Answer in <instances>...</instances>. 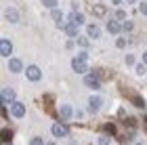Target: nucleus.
Listing matches in <instances>:
<instances>
[{"mask_svg":"<svg viewBox=\"0 0 147 145\" xmlns=\"http://www.w3.org/2000/svg\"><path fill=\"white\" fill-rule=\"evenodd\" d=\"M84 84L92 90H99V86H101V82H99V74H95V71H90V74L84 76Z\"/></svg>","mask_w":147,"mask_h":145,"instance_id":"2","label":"nucleus"},{"mask_svg":"<svg viewBox=\"0 0 147 145\" xmlns=\"http://www.w3.org/2000/svg\"><path fill=\"white\" fill-rule=\"evenodd\" d=\"M86 34H88V38H99L101 36V30H99L97 23H88L86 25Z\"/></svg>","mask_w":147,"mask_h":145,"instance_id":"10","label":"nucleus"},{"mask_svg":"<svg viewBox=\"0 0 147 145\" xmlns=\"http://www.w3.org/2000/svg\"><path fill=\"white\" fill-rule=\"evenodd\" d=\"M4 145H11V143H4Z\"/></svg>","mask_w":147,"mask_h":145,"instance_id":"36","label":"nucleus"},{"mask_svg":"<svg viewBox=\"0 0 147 145\" xmlns=\"http://www.w3.org/2000/svg\"><path fill=\"white\" fill-rule=\"evenodd\" d=\"M67 21L76 23V25H82V23L86 21V19H84V15H82V13H78V11H71V13H69V19H67Z\"/></svg>","mask_w":147,"mask_h":145,"instance_id":"11","label":"nucleus"},{"mask_svg":"<svg viewBox=\"0 0 147 145\" xmlns=\"http://www.w3.org/2000/svg\"><path fill=\"white\" fill-rule=\"evenodd\" d=\"M109 143V137H99L97 139V145H107Z\"/></svg>","mask_w":147,"mask_h":145,"instance_id":"26","label":"nucleus"},{"mask_svg":"<svg viewBox=\"0 0 147 145\" xmlns=\"http://www.w3.org/2000/svg\"><path fill=\"white\" fill-rule=\"evenodd\" d=\"M30 145H46V143H44L42 139H40V137H34V139H32V143H30Z\"/></svg>","mask_w":147,"mask_h":145,"instance_id":"27","label":"nucleus"},{"mask_svg":"<svg viewBox=\"0 0 147 145\" xmlns=\"http://www.w3.org/2000/svg\"><path fill=\"white\" fill-rule=\"evenodd\" d=\"M137 71H139V74H145V63L143 65H137Z\"/></svg>","mask_w":147,"mask_h":145,"instance_id":"30","label":"nucleus"},{"mask_svg":"<svg viewBox=\"0 0 147 145\" xmlns=\"http://www.w3.org/2000/svg\"><path fill=\"white\" fill-rule=\"evenodd\" d=\"M25 76H28V80H32V82H38L40 78H42V71H40V67H38V65H30V67L25 69Z\"/></svg>","mask_w":147,"mask_h":145,"instance_id":"3","label":"nucleus"},{"mask_svg":"<svg viewBox=\"0 0 147 145\" xmlns=\"http://www.w3.org/2000/svg\"><path fill=\"white\" fill-rule=\"evenodd\" d=\"M107 30H109V34H120V32H122V21H118V19H109Z\"/></svg>","mask_w":147,"mask_h":145,"instance_id":"8","label":"nucleus"},{"mask_svg":"<svg viewBox=\"0 0 147 145\" xmlns=\"http://www.w3.org/2000/svg\"><path fill=\"white\" fill-rule=\"evenodd\" d=\"M92 13L99 15V17H103V15H105V6H103V4H95V6H92Z\"/></svg>","mask_w":147,"mask_h":145,"instance_id":"18","label":"nucleus"},{"mask_svg":"<svg viewBox=\"0 0 147 145\" xmlns=\"http://www.w3.org/2000/svg\"><path fill=\"white\" fill-rule=\"evenodd\" d=\"M71 111H74V109L69 107V105H63V107H61V109H59V118H61V120H63V122H67V120H69V118L74 116V114H71Z\"/></svg>","mask_w":147,"mask_h":145,"instance_id":"14","label":"nucleus"},{"mask_svg":"<svg viewBox=\"0 0 147 145\" xmlns=\"http://www.w3.org/2000/svg\"><path fill=\"white\" fill-rule=\"evenodd\" d=\"M51 17H53V19L57 21V25H59V28L63 25V13L59 11V9H53V11H51Z\"/></svg>","mask_w":147,"mask_h":145,"instance_id":"15","label":"nucleus"},{"mask_svg":"<svg viewBox=\"0 0 147 145\" xmlns=\"http://www.w3.org/2000/svg\"><path fill=\"white\" fill-rule=\"evenodd\" d=\"M132 28H135V23H132V21H124V23H122V30H124V32H128V34L132 32Z\"/></svg>","mask_w":147,"mask_h":145,"instance_id":"20","label":"nucleus"},{"mask_svg":"<svg viewBox=\"0 0 147 145\" xmlns=\"http://www.w3.org/2000/svg\"><path fill=\"white\" fill-rule=\"evenodd\" d=\"M46 145H57V143H53V141H51V143H46Z\"/></svg>","mask_w":147,"mask_h":145,"instance_id":"34","label":"nucleus"},{"mask_svg":"<svg viewBox=\"0 0 147 145\" xmlns=\"http://www.w3.org/2000/svg\"><path fill=\"white\" fill-rule=\"evenodd\" d=\"M113 19H118V21H122V23H124V21H126V13L118 9V11H116V17H113Z\"/></svg>","mask_w":147,"mask_h":145,"instance_id":"19","label":"nucleus"},{"mask_svg":"<svg viewBox=\"0 0 147 145\" xmlns=\"http://www.w3.org/2000/svg\"><path fill=\"white\" fill-rule=\"evenodd\" d=\"M103 130H105L107 135H116V126H113V124H105Z\"/></svg>","mask_w":147,"mask_h":145,"instance_id":"21","label":"nucleus"},{"mask_svg":"<svg viewBox=\"0 0 147 145\" xmlns=\"http://www.w3.org/2000/svg\"><path fill=\"white\" fill-rule=\"evenodd\" d=\"M86 61H88V55L82 51L78 57L71 59V69L76 71V74H86V71H88V65H86Z\"/></svg>","mask_w":147,"mask_h":145,"instance_id":"1","label":"nucleus"},{"mask_svg":"<svg viewBox=\"0 0 147 145\" xmlns=\"http://www.w3.org/2000/svg\"><path fill=\"white\" fill-rule=\"evenodd\" d=\"M11 51H13V44H11V40L2 38V40H0V55H2V57H9V55H11Z\"/></svg>","mask_w":147,"mask_h":145,"instance_id":"6","label":"nucleus"},{"mask_svg":"<svg viewBox=\"0 0 147 145\" xmlns=\"http://www.w3.org/2000/svg\"><path fill=\"white\" fill-rule=\"evenodd\" d=\"M76 44H78L82 51L88 49V47H90V44H88V36H78V42H76Z\"/></svg>","mask_w":147,"mask_h":145,"instance_id":"17","label":"nucleus"},{"mask_svg":"<svg viewBox=\"0 0 147 145\" xmlns=\"http://www.w3.org/2000/svg\"><path fill=\"white\" fill-rule=\"evenodd\" d=\"M44 6H49V9H57V0H42Z\"/></svg>","mask_w":147,"mask_h":145,"instance_id":"25","label":"nucleus"},{"mask_svg":"<svg viewBox=\"0 0 147 145\" xmlns=\"http://www.w3.org/2000/svg\"><path fill=\"white\" fill-rule=\"evenodd\" d=\"M126 63L132 65V63H135V57H132V55H126Z\"/></svg>","mask_w":147,"mask_h":145,"instance_id":"29","label":"nucleus"},{"mask_svg":"<svg viewBox=\"0 0 147 145\" xmlns=\"http://www.w3.org/2000/svg\"><path fill=\"white\" fill-rule=\"evenodd\" d=\"M111 2L116 4V6H118V4H122V0H111Z\"/></svg>","mask_w":147,"mask_h":145,"instance_id":"31","label":"nucleus"},{"mask_svg":"<svg viewBox=\"0 0 147 145\" xmlns=\"http://www.w3.org/2000/svg\"><path fill=\"white\" fill-rule=\"evenodd\" d=\"M15 101V90L13 88H2V103H13Z\"/></svg>","mask_w":147,"mask_h":145,"instance_id":"13","label":"nucleus"},{"mask_svg":"<svg viewBox=\"0 0 147 145\" xmlns=\"http://www.w3.org/2000/svg\"><path fill=\"white\" fill-rule=\"evenodd\" d=\"M9 67H11V71H15V74H17V71L23 69V63L19 61V59H11V61H9Z\"/></svg>","mask_w":147,"mask_h":145,"instance_id":"16","label":"nucleus"},{"mask_svg":"<svg viewBox=\"0 0 147 145\" xmlns=\"http://www.w3.org/2000/svg\"><path fill=\"white\" fill-rule=\"evenodd\" d=\"M4 17H6V21L17 23V21H19V11H17V9H6V11H4Z\"/></svg>","mask_w":147,"mask_h":145,"instance_id":"12","label":"nucleus"},{"mask_svg":"<svg viewBox=\"0 0 147 145\" xmlns=\"http://www.w3.org/2000/svg\"><path fill=\"white\" fill-rule=\"evenodd\" d=\"M145 122H147V116H145Z\"/></svg>","mask_w":147,"mask_h":145,"instance_id":"35","label":"nucleus"},{"mask_svg":"<svg viewBox=\"0 0 147 145\" xmlns=\"http://www.w3.org/2000/svg\"><path fill=\"white\" fill-rule=\"evenodd\" d=\"M11 114L15 116V118H23L25 116V105L19 103V101H13L11 103Z\"/></svg>","mask_w":147,"mask_h":145,"instance_id":"5","label":"nucleus"},{"mask_svg":"<svg viewBox=\"0 0 147 145\" xmlns=\"http://www.w3.org/2000/svg\"><path fill=\"white\" fill-rule=\"evenodd\" d=\"M126 44H128V42H126V38H118V40H116V47L118 49H126Z\"/></svg>","mask_w":147,"mask_h":145,"instance_id":"22","label":"nucleus"},{"mask_svg":"<svg viewBox=\"0 0 147 145\" xmlns=\"http://www.w3.org/2000/svg\"><path fill=\"white\" fill-rule=\"evenodd\" d=\"M126 2H130V4H132V2H137V0H126Z\"/></svg>","mask_w":147,"mask_h":145,"instance_id":"33","label":"nucleus"},{"mask_svg":"<svg viewBox=\"0 0 147 145\" xmlns=\"http://www.w3.org/2000/svg\"><path fill=\"white\" fill-rule=\"evenodd\" d=\"M78 28H80V25L71 23V21H67V23H63V25H61V30H63L69 38H78V36H80V34H78Z\"/></svg>","mask_w":147,"mask_h":145,"instance_id":"4","label":"nucleus"},{"mask_svg":"<svg viewBox=\"0 0 147 145\" xmlns=\"http://www.w3.org/2000/svg\"><path fill=\"white\" fill-rule=\"evenodd\" d=\"M51 130H53V135H55V137H65V135H67V128H65L61 122H55L51 126Z\"/></svg>","mask_w":147,"mask_h":145,"instance_id":"9","label":"nucleus"},{"mask_svg":"<svg viewBox=\"0 0 147 145\" xmlns=\"http://www.w3.org/2000/svg\"><path fill=\"white\" fill-rule=\"evenodd\" d=\"M101 105H103V99L99 95H92L90 97V103H88V109L90 111H99V109H101Z\"/></svg>","mask_w":147,"mask_h":145,"instance_id":"7","label":"nucleus"},{"mask_svg":"<svg viewBox=\"0 0 147 145\" xmlns=\"http://www.w3.org/2000/svg\"><path fill=\"white\" fill-rule=\"evenodd\" d=\"M139 13H141V15H147V0H143V2L139 4Z\"/></svg>","mask_w":147,"mask_h":145,"instance_id":"24","label":"nucleus"},{"mask_svg":"<svg viewBox=\"0 0 147 145\" xmlns=\"http://www.w3.org/2000/svg\"><path fill=\"white\" fill-rule=\"evenodd\" d=\"M132 101H135V105H137V107H143V99H141V97H135Z\"/></svg>","mask_w":147,"mask_h":145,"instance_id":"28","label":"nucleus"},{"mask_svg":"<svg viewBox=\"0 0 147 145\" xmlns=\"http://www.w3.org/2000/svg\"><path fill=\"white\" fill-rule=\"evenodd\" d=\"M11 137H13L11 130H2V141H4V143H9V141H11Z\"/></svg>","mask_w":147,"mask_h":145,"instance_id":"23","label":"nucleus"},{"mask_svg":"<svg viewBox=\"0 0 147 145\" xmlns=\"http://www.w3.org/2000/svg\"><path fill=\"white\" fill-rule=\"evenodd\" d=\"M143 63L147 65V53H145V55H143Z\"/></svg>","mask_w":147,"mask_h":145,"instance_id":"32","label":"nucleus"}]
</instances>
